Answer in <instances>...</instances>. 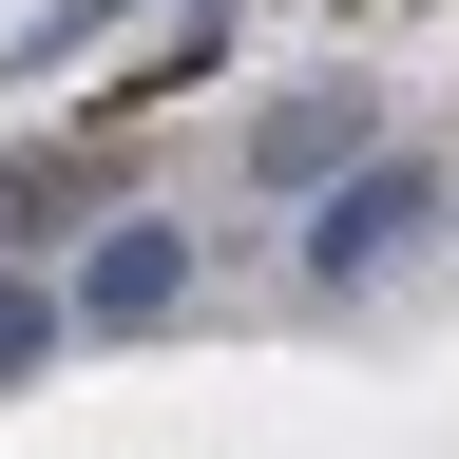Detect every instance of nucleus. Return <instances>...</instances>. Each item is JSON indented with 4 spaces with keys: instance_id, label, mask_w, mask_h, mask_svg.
Listing matches in <instances>:
<instances>
[{
    "instance_id": "f257e3e1",
    "label": "nucleus",
    "mask_w": 459,
    "mask_h": 459,
    "mask_svg": "<svg viewBox=\"0 0 459 459\" xmlns=\"http://www.w3.org/2000/svg\"><path fill=\"white\" fill-rule=\"evenodd\" d=\"M402 230H421V153H364V172H344V192L307 211V268H325V287H364Z\"/></svg>"
},
{
    "instance_id": "f03ea898",
    "label": "nucleus",
    "mask_w": 459,
    "mask_h": 459,
    "mask_svg": "<svg viewBox=\"0 0 459 459\" xmlns=\"http://www.w3.org/2000/svg\"><path fill=\"white\" fill-rule=\"evenodd\" d=\"M172 287H192V230H172V211H115L96 268H77V325H172Z\"/></svg>"
},
{
    "instance_id": "7ed1b4c3",
    "label": "nucleus",
    "mask_w": 459,
    "mask_h": 459,
    "mask_svg": "<svg viewBox=\"0 0 459 459\" xmlns=\"http://www.w3.org/2000/svg\"><path fill=\"white\" fill-rule=\"evenodd\" d=\"M364 153V96H287L268 134H249V172H287V192H307V172H344Z\"/></svg>"
},
{
    "instance_id": "20e7f679",
    "label": "nucleus",
    "mask_w": 459,
    "mask_h": 459,
    "mask_svg": "<svg viewBox=\"0 0 459 459\" xmlns=\"http://www.w3.org/2000/svg\"><path fill=\"white\" fill-rule=\"evenodd\" d=\"M57 325H77V287H20V268H0V383H39Z\"/></svg>"
},
{
    "instance_id": "39448f33",
    "label": "nucleus",
    "mask_w": 459,
    "mask_h": 459,
    "mask_svg": "<svg viewBox=\"0 0 459 459\" xmlns=\"http://www.w3.org/2000/svg\"><path fill=\"white\" fill-rule=\"evenodd\" d=\"M77 192H115V153H39V172H0V249H20L39 211H77Z\"/></svg>"
},
{
    "instance_id": "423d86ee",
    "label": "nucleus",
    "mask_w": 459,
    "mask_h": 459,
    "mask_svg": "<svg viewBox=\"0 0 459 459\" xmlns=\"http://www.w3.org/2000/svg\"><path fill=\"white\" fill-rule=\"evenodd\" d=\"M115 20H153V0H57V20H39L20 57H0V77H57V57H77V39H115Z\"/></svg>"
}]
</instances>
